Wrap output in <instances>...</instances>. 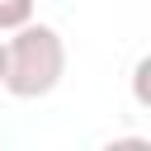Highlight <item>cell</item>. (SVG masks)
Segmentation results:
<instances>
[{
  "label": "cell",
  "instance_id": "obj_1",
  "mask_svg": "<svg viewBox=\"0 0 151 151\" xmlns=\"http://www.w3.org/2000/svg\"><path fill=\"white\" fill-rule=\"evenodd\" d=\"M66 76V42L52 24H19L9 28L5 38V71H0V85L14 94V99H47Z\"/></svg>",
  "mask_w": 151,
  "mask_h": 151
},
{
  "label": "cell",
  "instance_id": "obj_2",
  "mask_svg": "<svg viewBox=\"0 0 151 151\" xmlns=\"http://www.w3.org/2000/svg\"><path fill=\"white\" fill-rule=\"evenodd\" d=\"M33 5H38V0H0V33L28 24V19H33Z\"/></svg>",
  "mask_w": 151,
  "mask_h": 151
},
{
  "label": "cell",
  "instance_id": "obj_3",
  "mask_svg": "<svg viewBox=\"0 0 151 151\" xmlns=\"http://www.w3.org/2000/svg\"><path fill=\"white\" fill-rule=\"evenodd\" d=\"M0 71H5V42H0Z\"/></svg>",
  "mask_w": 151,
  "mask_h": 151
}]
</instances>
